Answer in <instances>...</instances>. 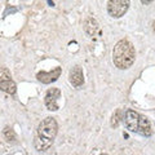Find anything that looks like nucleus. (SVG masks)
Returning a JSON list of instances; mask_svg holds the SVG:
<instances>
[{
  "mask_svg": "<svg viewBox=\"0 0 155 155\" xmlns=\"http://www.w3.org/2000/svg\"><path fill=\"white\" fill-rule=\"evenodd\" d=\"M130 2L129 0H109L107 13L113 18H120L127 13Z\"/></svg>",
  "mask_w": 155,
  "mask_h": 155,
  "instance_id": "7ed1b4c3",
  "label": "nucleus"
},
{
  "mask_svg": "<svg viewBox=\"0 0 155 155\" xmlns=\"http://www.w3.org/2000/svg\"><path fill=\"white\" fill-rule=\"evenodd\" d=\"M138 134L143 136V137H150L153 134V128H151V123L146 116L141 115V122H140V128H138Z\"/></svg>",
  "mask_w": 155,
  "mask_h": 155,
  "instance_id": "1a4fd4ad",
  "label": "nucleus"
},
{
  "mask_svg": "<svg viewBox=\"0 0 155 155\" xmlns=\"http://www.w3.org/2000/svg\"><path fill=\"white\" fill-rule=\"evenodd\" d=\"M122 122L124 123L125 128H127L129 132L137 133L138 128H140V122H141V114H138L137 111H134V110L128 109L123 113Z\"/></svg>",
  "mask_w": 155,
  "mask_h": 155,
  "instance_id": "20e7f679",
  "label": "nucleus"
},
{
  "mask_svg": "<svg viewBox=\"0 0 155 155\" xmlns=\"http://www.w3.org/2000/svg\"><path fill=\"white\" fill-rule=\"evenodd\" d=\"M84 31L87 32V35H88L89 38L96 36L97 34H98V35H101L100 25H98V22L96 21V18L89 17V18L85 19V22H84Z\"/></svg>",
  "mask_w": 155,
  "mask_h": 155,
  "instance_id": "6e6552de",
  "label": "nucleus"
},
{
  "mask_svg": "<svg viewBox=\"0 0 155 155\" xmlns=\"http://www.w3.org/2000/svg\"><path fill=\"white\" fill-rule=\"evenodd\" d=\"M0 89H2L3 92H5V93L14 94L16 91H17V85L12 79H8V80L0 81Z\"/></svg>",
  "mask_w": 155,
  "mask_h": 155,
  "instance_id": "9b49d317",
  "label": "nucleus"
},
{
  "mask_svg": "<svg viewBox=\"0 0 155 155\" xmlns=\"http://www.w3.org/2000/svg\"><path fill=\"white\" fill-rule=\"evenodd\" d=\"M69 80H70V83L75 87V88H79V87L83 85L84 75H83V70H81L80 66H75V67H72V69L70 70Z\"/></svg>",
  "mask_w": 155,
  "mask_h": 155,
  "instance_id": "0eeeda50",
  "label": "nucleus"
},
{
  "mask_svg": "<svg viewBox=\"0 0 155 155\" xmlns=\"http://www.w3.org/2000/svg\"><path fill=\"white\" fill-rule=\"evenodd\" d=\"M47 2H48V4H49V5H51V7H54V3H53V2H52V0H47Z\"/></svg>",
  "mask_w": 155,
  "mask_h": 155,
  "instance_id": "f3484780",
  "label": "nucleus"
},
{
  "mask_svg": "<svg viewBox=\"0 0 155 155\" xmlns=\"http://www.w3.org/2000/svg\"><path fill=\"white\" fill-rule=\"evenodd\" d=\"M61 97V91L58 88H51L48 89L47 94H45V106L48 110L51 111H57L58 110V104L57 101Z\"/></svg>",
  "mask_w": 155,
  "mask_h": 155,
  "instance_id": "39448f33",
  "label": "nucleus"
},
{
  "mask_svg": "<svg viewBox=\"0 0 155 155\" xmlns=\"http://www.w3.org/2000/svg\"><path fill=\"white\" fill-rule=\"evenodd\" d=\"M136 58L134 47L127 39H122L115 44L113 51V61L114 65L120 70L129 69L133 65Z\"/></svg>",
  "mask_w": 155,
  "mask_h": 155,
  "instance_id": "f257e3e1",
  "label": "nucleus"
},
{
  "mask_svg": "<svg viewBox=\"0 0 155 155\" xmlns=\"http://www.w3.org/2000/svg\"><path fill=\"white\" fill-rule=\"evenodd\" d=\"M57 132H58V124L56 122V119L52 118V116H48V118L43 119L38 127V136L39 137L52 140V141H54Z\"/></svg>",
  "mask_w": 155,
  "mask_h": 155,
  "instance_id": "f03ea898",
  "label": "nucleus"
},
{
  "mask_svg": "<svg viewBox=\"0 0 155 155\" xmlns=\"http://www.w3.org/2000/svg\"><path fill=\"white\" fill-rule=\"evenodd\" d=\"M3 134H4V137L7 138V141H16L17 140V134H16V132L12 129V128H9V127H5L4 128V130H3Z\"/></svg>",
  "mask_w": 155,
  "mask_h": 155,
  "instance_id": "ddd939ff",
  "label": "nucleus"
},
{
  "mask_svg": "<svg viewBox=\"0 0 155 155\" xmlns=\"http://www.w3.org/2000/svg\"><path fill=\"white\" fill-rule=\"evenodd\" d=\"M153 28H154V31H155V22L153 23Z\"/></svg>",
  "mask_w": 155,
  "mask_h": 155,
  "instance_id": "a211bd4d",
  "label": "nucleus"
},
{
  "mask_svg": "<svg viewBox=\"0 0 155 155\" xmlns=\"http://www.w3.org/2000/svg\"><path fill=\"white\" fill-rule=\"evenodd\" d=\"M8 79H11L9 72L4 69H0V81H4V80H8Z\"/></svg>",
  "mask_w": 155,
  "mask_h": 155,
  "instance_id": "4468645a",
  "label": "nucleus"
},
{
  "mask_svg": "<svg viewBox=\"0 0 155 155\" xmlns=\"http://www.w3.org/2000/svg\"><path fill=\"white\" fill-rule=\"evenodd\" d=\"M14 12H17V8H11V7H8L7 11L4 12V16H8L9 13H14Z\"/></svg>",
  "mask_w": 155,
  "mask_h": 155,
  "instance_id": "2eb2a0df",
  "label": "nucleus"
},
{
  "mask_svg": "<svg viewBox=\"0 0 155 155\" xmlns=\"http://www.w3.org/2000/svg\"><path fill=\"white\" fill-rule=\"evenodd\" d=\"M154 2V0H141V3L145 4V5H147V4H151Z\"/></svg>",
  "mask_w": 155,
  "mask_h": 155,
  "instance_id": "dca6fc26",
  "label": "nucleus"
},
{
  "mask_svg": "<svg viewBox=\"0 0 155 155\" xmlns=\"http://www.w3.org/2000/svg\"><path fill=\"white\" fill-rule=\"evenodd\" d=\"M123 113H124V111L122 109H118L114 113L113 118H111V127H113V128H116L120 124V122H122V119H123Z\"/></svg>",
  "mask_w": 155,
  "mask_h": 155,
  "instance_id": "f8f14e48",
  "label": "nucleus"
},
{
  "mask_svg": "<svg viewBox=\"0 0 155 155\" xmlns=\"http://www.w3.org/2000/svg\"><path fill=\"white\" fill-rule=\"evenodd\" d=\"M62 74V69L61 67H56L49 72H45V71H40L36 74V79L39 81H41L43 84H51L53 81H56L58 78L61 76Z\"/></svg>",
  "mask_w": 155,
  "mask_h": 155,
  "instance_id": "423d86ee",
  "label": "nucleus"
},
{
  "mask_svg": "<svg viewBox=\"0 0 155 155\" xmlns=\"http://www.w3.org/2000/svg\"><path fill=\"white\" fill-rule=\"evenodd\" d=\"M53 142L54 141H52V140H47V138L36 136L35 140H34V146H35V149L38 151H47V150L53 145Z\"/></svg>",
  "mask_w": 155,
  "mask_h": 155,
  "instance_id": "9d476101",
  "label": "nucleus"
}]
</instances>
